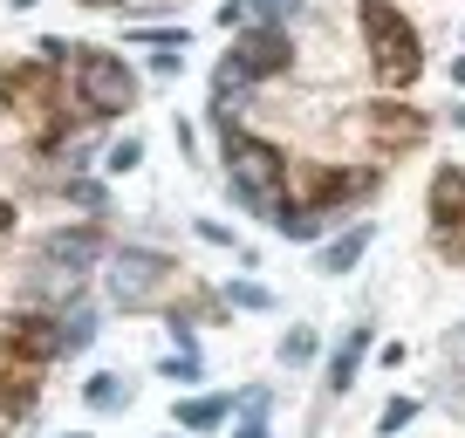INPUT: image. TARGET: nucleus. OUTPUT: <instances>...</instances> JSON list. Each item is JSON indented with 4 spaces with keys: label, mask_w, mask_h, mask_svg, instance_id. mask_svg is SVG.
I'll use <instances>...</instances> for the list:
<instances>
[{
    "label": "nucleus",
    "mask_w": 465,
    "mask_h": 438,
    "mask_svg": "<svg viewBox=\"0 0 465 438\" xmlns=\"http://www.w3.org/2000/svg\"><path fill=\"white\" fill-rule=\"evenodd\" d=\"M89 336H96V308L75 302V308H69V322H62V350H69V343H89Z\"/></svg>",
    "instance_id": "17"
},
{
    "label": "nucleus",
    "mask_w": 465,
    "mask_h": 438,
    "mask_svg": "<svg viewBox=\"0 0 465 438\" xmlns=\"http://www.w3.org/2000/svg\"><path fill=\"white\" fill-rule=\"evenodd\" d=\"M0 103L15 110V117H35L48 131V110H55V75H48V62H21V69H0Z\"/></svg>",
    "instance_id": "8"
},
{
    "label": "nucleus",
    "mask_w": 465,
    "mask_h": 438,
    "mask_svg": "<svg viewBox=\"0 0 465 438\" xmlns=\"http://www.w3.org/2000/svg\"><path fill=\"white\" fill-rule=\"evenodd\" d=\"M7 7H42V0H7Z\"/></svg>",
    "instance_id": "26"
},
{
    "label": "nucleus",
    "mask_w": 465,
    "mask_h": 438,
    "mask_svg": "<svg viewBox=\"0 0 465 438\" xmlns=\"http://www.w3.org/2000/svg\"><path fill=\"white\" fill-rule=\"evenodd\" d=\"M232 438H267V411H253V418H240V432Z\"/></svg>",
    "instance_id": "23"
},
{
    "label": "nucleus",
    "mask_w": 465,
    "mask_h": 438,
    "mask_svg": "<svg viewBox=\"0 0 465 438\" xmlns=\"http://www.w3.org/2000/svg\"><path fill=\"white\" fill-rule=\"evenodd\" d=\"M83 7H116V0H83Z\"/></svg>",
    "instance_id": "27"
},
{
    "label": "nucleus",
    "mask_w": 465,
    "mask_h": 438,
    "mask_svg": "<svg viewBox=\"0 0 465 438\" xmlns=\"http://www.w3.org/2000/svg\"><path fill=\"white\" fill-rule=\"evenodd\" d=\"M363 247H370V226H349V234L335 240L329 254H322V267H329V274H349V267L363 261Z\"/></svg>",
    "instance_id": "13"
},
{
    "label": "nucleus",
    "mask_w": 465,
    "mask_h": 438,
    "mask_svg": "<svg viewBox=\"0 0 465 438\" xmlns=\"http://www.w3.org/2000/svg\"><path fill=\"white\" fill-rule=\"evenodd\" d=\"M219 418H226V397H185V404H178V424H185V432H213Z\"/></svg>",
    "instance_id": "15"
},
{
    "label": "nucleus",
    "mask_w": 465,
    "mask_h": 438,
    "mask_svg": "<svg viewBox=\"0 0 465 438\" xmlns=\"http://www.w3.org/2000/svg\"><path fill=\"white\" fill-rule=\"evenodd\" d=\"M281 356H288V363H308V356H315V336H308V329H294V336L281 343Z\"/></svg>",
    "instance_id": "21"
},
{
    "label": "nucleus",
    "mask_w": 465,
    "mask_h": 438,
    "mask_svg": "<svg viewBox=\"0 0 465 438\" xmlns=\"http://www.w3.org/2000/svg\"><path fill=\"white\" fill-rule=\"evenodd\" d=\"M363 350H370V329H356V336L342 343V356H335V370H329V391H349V383H356V363H363Z\"/></svg>",
    "instance_id": "14"
},
{
    "label": "nucleus",
    "mask_w": 465,
    "mask_h": 438,
    "mask_svg": "<svg viewBox=\"0 0 465 438\" xmlns=\"http://www.w3.org/2000/svg\"><path fill=\"white\" fill-rule=\"evenodd\" d=\"M451 75H459V83H465V55H459V69H451Z\"/></svg>",
    "instance_id": "28"
},
{
    "label": "nucleus",
    "mask_w": 465,
    "mask_h": 438,
    "mask_svg": "<svg viewBox=\"0 0 465 438\" xmlns=\"http://www.w3.org/2000/svg\"><path fill=\"white\" fill-rule=\"evenodd\" d=\"M137 158H144V144H137V137H124V144L110 151V172H137Z\"/></svg>",
    "instance_id": "19"
},
{
    "label": "nucleus",
    "mask_w": 465,
    "mask_h": 438,
    "mask_svg": "<svg viewBox=\"0 0 465 438\" xmlns=\"http://www.w3.org/2000/svg\"><path fill=\"white\" fill-rule=\"evenodd\" d=\"M164 274H172V261L164 254H151V247H116L110 254V302L116 308H151V294L164 288Z\"/></svg>",
    "instance_id": "6"
},
{
    "label": "nucleus",
    "mask_w": 465,
    "mask_h": 438,
    "mask_svg": "<svg viewBox=\"0 0 465 438\" xmlns=\"http://www.w3.org/2000/svg\"><path fill=\"white\" fill-rule=\"evenodd\" d=\"M219 137H226V164H232L240 199H247V205H274V213H281V178H288V158H281L267 137L240 131V124H219Z\"/></svg>",
    "instance_id": "2"
},
{
    "label": "nucleus",
    "mask_w": 465,
    "mask_h": 438,
    "mask_svg": "<svg viewBox=\"0 0 465 438\" xmlns=\"http://www.w3.org/2000/svg\"><path fill=\"white\" fill-rule=\"evenodd\" d=\"M35 404V370H0V411H28Z\"/></svg>",
    "instance_id": "16"
},
{
    "label": "nucleus",
    "mask_w": 465,
    "mask_h": 438,
    "mask_svg": "<svg viewBox=\"0 0 465 438\" xmlns=\"http://www.w3.org/2000/svg\"><path fill=\"white\" fill-rule=\"evenodd\" d=\"M7 234H15V205L0 199V240H7Z\"/></svg>",
    "instance_id": "25"
},
{
    "label": "nucleus",
    "mask_w": 465,
    "mask_h": 438,
    "mask_svg": "<svg viewBox=\"0 0 465 438\" xmlns=\"http://www.w3.org/2000/svg\"><path fill=\"white\" fill-rule=\"evenodd\" d=\"M363 42H370V69H377L383 89H411L424 69V48H418V28L397 15L391 0H363Z\"/></svg>",
    "instance_id": "1"
},
{
    "label": "nucleus",
    "mask_w": 465,
    "mask_h": 438,
    "mask_svg": "<svg viewBox=\"0 0 465 438\" xmlns=\"http://www.w3.org/2000/svg\"><path fill=\"white\" fill-rule=\"evenodd\" d=\"M42 261L75 267V274H83V267H96V261H103V234H96V226H62V234H48V240H42Z\"/></svg>",
    "instance_id": "9"
},
{
    "label": "nucleus",
    "mask_w": 465,
    "mask_h": 438,
    "mask_svg": "<svg viewBox=\"0 0 465 438\" xmlns=\"http://www.w3.org/2000/svg\"><path fill=\"white\" fill-rule=\"evenodd\" d=\"M0 356L21 370H42L48 356H62V322L48 308H15V315H0Z\"/></svg>",
    "instance_id": "4"
},
{
    "label": "nucleus",
    "mask_w": 465,
    "mask_h": 438,
    "mask_svg": "<svg viewBox=\"0 0 465 438\" xmlns=\"http://www.w3.org/2000/svg\"><path fill=\"white\" fill-rule=\"evenodd\" d=\"M438 247H445V261H459V267H465V205L451 213V226L438 234Z\"/></svg>",
    "instance_id": "18"
},
{
    "label": "nucleus",
    "mask_w": 465,
    "mask_h": 438,
    "mask_svg": "<svg viewBox=\"0 0 465 438\" xmlns=\"http://www.w3.org/2000/svg\"><path fill=\"white\" fill-rule=\"evenodd\" d=\"M69 438H75V432H69Z\"/></svg>",
    "instance_id": "29"
},
{
    "label": "nucleus",
    "mask_w": 465,
    "mask_h": 438,
    "mask_svg": "<svg viewBox=\"0 0 465 438\" xmlns=\"http://www.w3.org/2000/svg\"><path fill=\"white\" fill-rule=\"evenodd\" d=\"M459 205H465V172H459V164H445V172L431 178V226H438V234L451 226V213H459Z\"/></svg>",
    "instance_id": "11"
},
{
    "label": "nucleus",
    "mask_w": 465,
    "mask_h": 438,
    "mask_svg": "<svg viewBox=\"0 0 465 438\" xmlns=\"http://www.w3.org/2000/svg\"><path fill=\"white\" fill-rule=\"evenodd\" d=\"M274 294L267 288H253V281H232V308H267Z\"/></svg>",
    "instance_id": "20"
},
{
    "label": "nucleus",
    "mask_w": 465,
    "mask_h": 438,
    "mask_svg": "<svg viewBox=\"0 0 465 438\" xmlns=\"http://www.w3.org/2000/svg\"><path fill=\"white\" fill-rule=\"evenodd\" d=\"M75 55V96H83V110L89 117H124L137 103V75L124 69V55L116 48H69Z\"/></svg>",
    "instance_id": "3"
},
{
    "label": "nucleus",
    "mask_w": 465,
    "mask_h": 438,
    "mask_svg": "<svg viewBox=\"0 0 465 438\" xmlns=\"http://www.w3.org/2000/svg\"><path fill=\"white\" fill-rule=\"evenodd\" d=\"M83 404H89V411H124V404H131V383L110 377V370H96V377L83 383Z\"/></svg>",
    "instance_id": "12"
},
{
    "label": "nucleus",
    "mask_w": 465,
    "mask_h": 438,
    "mask_svg": "<svg viewBox=\"0 0 465 438\" xmlns=\"http://www.w3.org/2000/svg\"><path fill=\"white\" fill-rule=\"evenodd\" d=\"M274 7H281V0H240V7H232V21H240V15H274Z\"/></svg>",
    "instance_id": "24"
},
{
    "label": "nucleus",
    "mask_w": 465,
    "mask_h": 438,
    "mask_svg": "<svg viewBox=\"0 0 465 438\" xmlns=\"http://www.w3.org/2000/svg\"><path fill=\"white\" fill-rule=\"evenodd\" d=\"M356 185H363V178L335 172V164H288V178H281V219H308V213H322V205L349 199Z\"/></svg>",
    "instance_id": "5"
},
{
    "label": "nucleus",
    "mask_w": 465,
    "mask_h": 438,
    "mask_svg": "<svg viewBox=\"0 0 465 438\" xmlns=\"http://www.w3.org/2000/svg\"><path fill=\"white\" fill-rule=\"evenodd\" d=\"M69 294H75V267H55V261H42V254H35V267H28V302L48 308V302H69Z\"/></svg>",
    "instance_id": "10"
},
{
    "label": "nucleus",
    "mask_w": 465,
    "mask_h": 438,
    "mask_svg": "<svg viewBox=\"0 0 465 438\" xmlns=\"http://www.w3.org/2000/svg\"><path fill=\"white\" fill-rule=\"evenodd\" d=\"M411 418H418V404H411V397H397V404L383 411V432H397V424H411Z\"/></svg>",
    "instance_id": "22"
},
{
    "label": "nucleus",
    "mask_w": 465,
    "mask_h": 438,
    "mask_svg": "<svg viewBox=\"0 0 465 438\" xmlns=\"http://www.w3.org/2000/svg\"><path fill=\"white\" fill-rule=\"evenodd\" d=\"M363 131H370V144H377L383 158H404V151L424 144L431 117H424V110H411V103H370V110H363Z\"/></svg>",
    "instance_id": "7"
}]
</instances>
